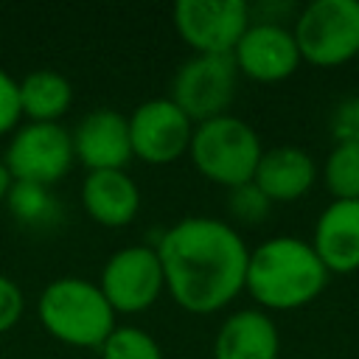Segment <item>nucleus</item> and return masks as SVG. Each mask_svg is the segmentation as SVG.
Masks as SVG:
<instances>
[{"mask_svg": "<svg viewBox=\"0 0 359 359\" xmlns=\"http://www.w3.org/2000/svg\"><path fill=\"white\" fill-rule=\"evenodd\" d=\"M73 154L87 171H115L132 160L129 118L112 107L87 112L70 132Z\"/></svg>", "mask_w": 359, "mask_h": 359, "instance_id": "nucleus-12", "label": "nucleus"}, {"mask_svg": "<svg viewBox=\"0 0 359 359\" xmlns=\"http://www.w3.org/2000/svg\"><path fill=\"white\" fill-rule=\"evenodd\" d=\"M227 208H230V213H233L236 222H241V224H261V222L269 216L272 199L250 180V182H244V185L230 188Z\"/></svg>", "mask_w": 359, "mask_h": 359, "instance_id": "nucleus-21", "label": "nucleus"}, {"mask_svg": "<svg viewBox=\"0 0 359 359\" xmlns=\"http://www.w3.org/2000/svg\"><path fill=\"white\" fill-rule=\"evenodd\" d=\"M73 101V87L67 76L50 67H39L22 76L20 81V107L28 121L39 123H59Z\"/></svg>", "mask_w": 359, "mask_h": 359, "instance_id": "nucleus-17", "label": "nucleus"}, {"mask_svg": "<svg viewBox=\"0 0 359 359\" xmlns=\"http://www.w3.org/2000/svg\"><path fill=\"white\" fill-rule=\"evenodd\" d=\"M300 59L337 67L359 53V0H314L294 22Z\"/></svg>", "mask_w": 359, "mask_h": 359, "instance_id": "nucleus-5", "label": "nucleus"}, {"mask_svg": "<svg viewBox=\"0 0 359 359\" xmlns=\"http://www.w3.org/2000/svg\"><path fill=\"white\" fill-rule=\"evenodd\" d=\"M311 247L328 272L359 269V199H334L314 224Z\"/></svg>", "mask_w": 359, "mask_h": 359, "instance_id": "nucleus-13", "label": "nucleus"}, {"mask_svg": "<svg viewBox=\"0 0 359 359\" xmlns=\"http://www.w3.org/2000/svg\"><path fill=\"white\" fill-rule=\"evenodd\" d=\"M165 289L185 311L224 309L247 280L250 250L241 233L213 216H185L154 244Z\"/></svg>", "mask_w": 359, "mask_h": 359, "instance_id": "nucleus-1", "label": "nucleus"}, {"mask_svg": "<svg viewBox=\"0 0 359 359\" xmlns=\"http://www.w3.org/2000/svg\"><path fill=\"white\" fill-rule=\"evenodd\" d=\"M36 314L59 342L73 348H101L115 328V309L101 286L76 275L50 280L36 300Z\"/></svg>", "mask_w": 359, "mask_h": 359, "instance_id": "nucleus-3", "label": "nucleus"}, {"mask_svg": "<svg viewBox=\"0 0 359 359\" xmlns=\"http://www.w3.org/2000/svg\"><path fill=\"white\" fill-rule=\"evenodd\" d=\"M280 337L269 314L241 309L230 314L213 339V359H278Z\"/></svg>", "mask_w": 359, "mask_h": 359, "instance_id": "nucleus-14", "label": "nucleus"}, {"mask_svg": "<svg viewBox=\"0 0 359 359\" xmlns=\"http://www.w3.org/2000/svg\"><path fill=\"white\" fill-rule=\"evenodd\" d=\"M22 306H25L22 289L8 275H0V334L8 331L20 320Z\"/></svg>", "mask_w": 359, "mask_h": 359, "instance_id": "nucleus-24", "label": "nucleus"}, {"mask_svg": "<svg viewBox=\"0 0 359 359\" xmlns=\"http://www.w3.org/2000/svg\"><path fill=\"white\" fill-rule=\"evenodd\" d=\"M73 140L62 123L28 121L14 129L6 146V165L14 180L53 185L73 165Z\"/></svg>", "mask_w": 359, "mask_h": 359, "instance_id": "nucleus-7", "label": "nucleus"}, {"mask_svg": "<svg viewBox=\"0 0 359 359\" xmlns=\"http://www.w3.org/2000/svg\"><path fill=\"white\" fill-rule=\"evenodd\" d=\"M22 118V107H20V81L0 67V135L14 132L17 123Z\"/></svg>", "mask_w": 359, "mask_h": 359, "instance_id": "nucleus-23", "label": "nucleus"}, {"mask_svg": "<svg viewBox=\"0 0 359 359\" xmlns=\"http://www.w3.org/2000/svg\"><path fill=\"white\" fill-rule=\"evenodd\" d=\"M6 205H8V213L14 216V222L28 230L53 227L62 216L56 194L50 191V185H39V182L14 180V185L6 196Z\"/></svg>", "mask_w": 359, "mask_h": 359, "instance_id": "nucleus-18", "label": "nucleus"}, {"mask_svg": "<svg viewBox=\"0 0 359 359\" xmlns=\"http://www.w3.org/2000/svg\"><path fill=\"white\" fill-rule=\"evenodd\" d=\"M101 359H163V351L146 328L115 325L101 345Z\"/></svg>", "mask_w": 359, "mask_h": 359, "instance_id": "nucleus-20", "label": "nucleus"}, {"mask_svg": "<svg viewBox=\"0 0 359 359\" xmlns=\"http://www.w3.org/2000/svg\"><path fill=\"white\" fill-rule=\"evenodd\" d=\"M188 151L202 177L227 188L250 182L264 154L258 132L247 121L227 112L196 123Z\"/></svg>", "mask_w": 359, "mask_h": 359, "instance_id": "nucleus-4", "label": "nucleus"}, {"mask_svg": "<svg viewBox=\"0 0 359 359\" xmlns=\"http://www.w3.org/2000/svg\"><path fill=\"white\" fill-rule=\"evenodd\" d=\"M328 283V269L314 247L294 236H275L250 250L247 292L266 309L311 303Z\"/></svg>", "mask_w": 359, "mask_h": 359, "instance_id": "nucleus-2", "label": "nucleus"}, {"mask_svg": "<svg viewBox=\"0 0 359 359\" xmlns=\"http://www.w3.org/2000/svg\"><path fill=\"white\" fill-rule=\"evenodd\" d=\"M81 205L98 224L123 227L135 219L140 208V191L123 168L87 171L81 182Z\"/></svg>", "mask_w": 359, "mask_h": 359, "instance_id": "nucleus-15", "label": "nucleus"}, {"mask_svg": "<svg viewBox=\"0 0 359 359\" xmlns=\"http://www.w3.org/2000/svg\"><path fill=\"white\" fill-rule=\"evenodd\" d=\"M233 59L238 73L255 81H280L292 76L300 65V50L294 34L278 20L250 22L238 45L233 48Z\"/></svg>", "mask_w": 359, "mask_h": 359, "instance_id": "nucleus-11", "label": "nucleus"}, {"mask_svg": "<svg viewBox=\"0 0 359 359\" xmlns=\"http://www.w3.org/2000/svg\"><path fill=\"white\" fill-rule=\"evenodd\" d=\"M115 311H143L165 289L163 264L151 244H129L112 252L98 280Z\"/></svg>", "mask_w": 359, "mask_h": 359, "instance_id": "nucleus-8", "label": "nucleus"}, {"mask_svg": "<svg viewBox=\"0 0 359 359\" xmlns=\"http://www.w3.org/2000/svg\"><path fill=\"white\" fill-rule=\"evenodd\" d=\"M317 168L309 151L297 146H275L261 154L252 182L272 199V202H292L300 199L314 185Z\"/></svg>", "mask_w": 359, "mask_h": 359, "instance_id": "nucleus-16", "label": "nucleus"}, {"mask_svg": "<svg viewBox=\"0 0 359 359\" xmlns=\"http://www.w3.org/2000/svg\"><path fill=\"white\" fill-rule=\"evenodd\" d=\"M174 25L196 53H233L250 28L244 0H177Z\"/></svg>", "mask_w": 359, "mask_h": 359, "instance_id": "nucleus-9", "label": "nucleus"}, {"mask_svg": "<svg viewBox=\"0 0 359 359\" xmlns=\"http://www.w3.org/2000/svg\"><path fill=\"white\" fill-rule=\"evenodd\" d=\"M331 132L337 143L359 146V95L342 98L331 112Z\"/></svg>", "mask_w": 359, "mask_h": 359, "instance_id": "nucleus-22", "label": "nucleus"}, {"mask_svg": "<svg viewBox=\"0 0 359 359\" xmlns=\"http://www.w3.org/2000/svg\"><path fill=\"white\" fill-rule=\"evenodd\" d=\"M194 121L165 95L149 98L129 115L132 154L151 165L174 163L191 146Z\"/></svg>", "mask_w": 359, "mask_h": 359, "instance_id": "nucleus-10", "label": "nucleus"}, {"mask_svg": "<svg viewBox=\"0 0 359 359\" xmlns=\"http://www.w3.org/2000/svg\"><path fill=\"white\" fill-rule=\"evenodd\" d=\"M238 67L233 53H194L185 59L171 81V101L194 121H210L224 115L233 104Z\"/></svg>", "mask_w": 359, "mask_h": 359, "instance_id": "nucleus-6", "label": "nucleus"}, {"mask_svg": "<svg viewBox=\"0 0 359 359\" xmlns=\"http://www.w3.org/2000/svg\"><path fill=\"white\" fill-rule=\"evenodd\" d=\"M325 185L334 199H359V146L337 143L325 160Z\"/></svg>", "mask_w": 359, "mask_h": 359, "instance_id": "nucleus-19", "label": "nucleus"}, {"mask_svg": "<svg viewBox=\"0 0 359 359\" xmlns=\"http://www.w3.org/2000/svg\"><path fill=\"white\" fill-rule=\"evenodd\" d=\"M11 185H14V177H11V171H8V165L0 160V202L8 196V191H11Z\"/></svg>", "mask_w": 359, "mask_h": 359, "instance_id": "nucleus-25", "label": "nucleus"}]
</instances>
